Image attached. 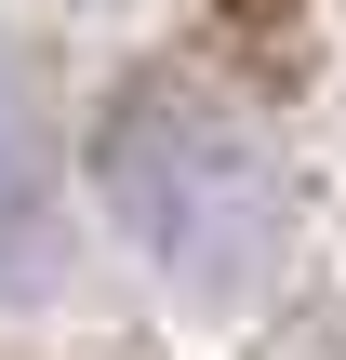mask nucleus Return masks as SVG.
I'll return each mask as SVG.
<instances>
[{"label":"nucleus","mask_w":346,"mask_h":360,"mask_svg":"<svg viewBox=\"0 0 346 360\" xmlns=\"http://www.w3.org/2000/svg\"><path fill=\"white\" fill-rule=\"evenodd\" d=\"M93 187L133 227V254H160L173 281H213V294H240L280 240V174H267L253 120L187 94V80H147L93 134Z\"/></svg>","instance_id":"nucleus-1"},{"label":"nucleus","mask_w":346,"mask_h":360,"mask_svg":"<svg viewBox=\"0 0 346 360\" xmlns=\"http://www.w3.org/2000/svg\"><path fill=\"white\" fill-rule=\"evenodd\" d=\"M27 200H40V107H27V80L0 67V227H27Z\"/></svg>","instance_id":"nucleus-2"}]
</instances>
